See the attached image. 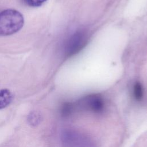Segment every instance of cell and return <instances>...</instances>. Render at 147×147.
Returning <instances> with one entry per match:
<instances>
[{"label":"cell","instance_id":"1","mask_svg":"<svg viewBox=\"0 0 147 147\" xmlns=\"http://www.w3.org/2000/svg\"><path fill=\"white\" fill-rule=\"evenodd\" d=\"M22 14L14 9H6L0 12V36L11 35L18 32L23 26Z\"/></svg>","mask_w":147,"mask_h":147},{"label":"cell","instance_id":"2","mask_svg":"<svg viewBox=\"0 0 147 147\" xmlns=\"http://www.w3.org/2000/svg\"><path fill=\"white\" fill-rule=\"evenodd\" d=\"M88 34L83 30H77L68 38L65 45V53L68 56H74L83 49L88 42Z\"/></svg>","mask_w":147,"mask_h":147},{"label":"cell","instance_id":"3","mask_svg":"<svg viewBox=\"0 0 147 147\" xmlns=\"http://www.w3.org/2000/svg\"><path fill=\"white\" fill-rule=\"evenodd\" d=\"M82 106L94 113H102L105 109L103 98L98 94H91L84 98L80 102Z\"/></svg>","mask_w":147,"mask_h":147},{"label":"cell","instance_id":"4","mask_svg":"<svg viewBox=\"0 0 147 147\" xmlns=\"http://www.w3.org/2000/svg\"><path fill=\"white\" fill-rule=\"evenodd\" d=\"M63 138L68 147H92L90 141L75 132H67Z\"/></svg>","mask_w":147,"mask_h":147},{"label":"cell","instance_id":"5","mask_svg":"<svg viewBox=\"0 0 147 147\" xmlns=\"http://www.w3.org/2000/svg\"><path fill=\"white\" fill-rule=\"evenodd\" d=\"M13 95L8 89L0 90V109L7 106L12 101Z\"/></svg>","mask_w":147,"mask_h":147},{"label":"cell","instance_id":"6","mask_svg":"<svg viewBox=\"0 0 147 147\" xmlns=\"http://www.w3.org/2000/svg\"><path fill=\"white\" fill-rule=\"evenodd\" d=\"M133 95L137 101H140L143 98L144 88L141 83L136 82L134 83L133 88Z\"/></svg>","mask_w":147,"mask_h":147},{"label":"cell","instance_id":"7","mask_svg":"<svg viewBox=\"0 0 147 147\" xmlns=\"http://www.w3.org/2000/svg\"><path fill=\"white\" fill-rule=\"evenodd\" d=\"M28 120L30 125L33 126L37 125L40 122L41 116L38 112L32 111L29 114Z\"/></svg>","mask_w":147,"mask_h":147},{"label":"cell","instance_id":"8","mask_svg":"<svg viewBox=\"0 0 147 147\" xmlns=\"http://www.w3.org/2000/svg\"><path fill=\"white\" fill-rule=\"evenodd\" d=\"M46 1L47 0H24L25 4L31 7L40 6Z\"/></svg>","mask_w":147,"mask_h":147},{"label":"cell","instance_id":"9","mask_svg":"<svg viewBox=\"0 0 147 147\" xmlns=\"http://www.w3.org/2000/svg\"><path fill=\"white\" fill-rule=\"evenodd\" d=\"M72 105L69 103H65L62 107L61 109V113L63 115H69L72 110Z\"/></svg>","mask_w":147,"mask_h":147}]
</instances>
